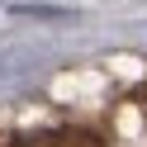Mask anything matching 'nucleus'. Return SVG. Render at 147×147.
Returning a JSON list of instances; mask_svg holds the SVG:
<instances>
[{
  "label": "nucleus",
  "instance_id": "obj_1",
  "mask_svg": "<svg viewBox=\"0 0 147 147\" xmlns=\"http://www.w3.org/2000/svg\"><path fill=\"white\" fill-rule=\"evenodd\" d=\"M10 147H105L90 128H38V133H19Z\"/></svg>",
  "mask_w": 147,
  "mask_h": 147
}]
</instances>
